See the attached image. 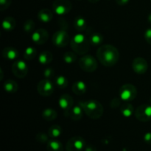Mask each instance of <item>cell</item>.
<instances>
[{"instance_id": "cell-1", "label": "cell", "mask_w": 151, "mask_h": 151, "mask_svg": "<svg viewBox=\"0 0 151 151\" xmlns=\"http://www.w3.org/2000/svg\"><path fill=\"white\" fill-rule=\"evenodd\" d=\"M97 57L102 65L111 67L119 61V50L113 45L106 44L100 46L97 51Z\"/></svg>"}, {"instance_id": "cell-2", "label": "cell", "mask_w": 151, "mask_h": 151, "mask_svg": "<svg viewBox=\"0 0 151 151\" xmlns=\"http://www.w3.org/2000/svg\"><path fill=\"white\" fill-rule=\"evenodd\" d=\"M79 104L83 109L87 116L92 119H98L103 116V107L101 103L95 100H88L80 102Z\"/></svg>"}, {"instance_id": "cell-3", "label": "cell", "mask_w": 151, "mask_h": 151, "mask_svg": "<svg viewBox=\"0 0 151 151\" xmlns=\"http://www.w3.org/2000/svg\"><path fill=\"white\" fill-rule=\"evenodd\" d=\"M71 48L78 55H85L90 49L89 40L81 33L76 34L70 42Z\"/></svg>"}, {"instance_id": "cell-4", "label": "cell", "mask_w": 151, "mask_h": 151, "mask_svg": "<svg viewBox=\"0 0 151 151\" xmlns=\"http://www.w3.org/2000/svg\"><path fill=\"white\" fill-rule=\"evenodd\" d=\"M78 65L83 71L86 72H93L98 66L97 60L90 55L83 56L78 60Z\"/></svg>"}, {"instance_id": "cell-5", "label": "cell", "mask_w": 151, "mask_h": 151, "mask_svg": "<svg viewBox=\"0 0 151 151\" xmlns=\"http://www.w3.org/2000/svg\"><path fill=\"white\" fill-rule=\"evenodd\" d=\"M119 98L125 101H132L137 97V89L132 84H125L119 88Z\"/></svg>"}, {"instance_id": "cell-6", "label": "cell", "mask_w": 151, "mask_h": 151, "mask_svg": "<svg viewBox=\"0 0 151 151\" xmlns=\"http://www.w3.org/2000/svg\"><path fill=\"white\" fill-rule=\"evenodd\" d=\"M72 7L69 0H55L52 4L53 11L59 16L67 14L72 10Z\"/></svg>"}, {"instance_id": "cell-7", "label": "cell", "mask_w": 151, "mask_h": 151, "mask_svg": "<svg viewBox=\"0 0 151 151\" xmlns=\"http://www.w3.org/2000/svg\"><path fill=\"white\" fill-rule=\"evenodd\" d=\"M135 117L142 122H148L151 119V105L142 104L137 107L134 112Z\"/></svg>"}, {"instance_id": "cell-8", "label": "cell", "mask_w": 151, "mask_h": 151, "mask_svg": "<svg viewBox=\"0 0 151 151\" xmlns=\"http://www.w3.org/2000/svg\"><path fill=\"white\" fill-rule=\"evenodd\" d=\"M70 41L69 34L63 29L58 30L54 33L52 36V43L57 47H65Z\"/></svg>"}, {"instance_id": "cell-9", "label": "cell", "mask_w": 151, "mask_h": 151, "mask_svg": "<svg viewBox=\"0 0 151 151\" xmlns=\"http://www.w3.org/2000/svg\"><path fill=\"white\" fill-rule=\"evenodd\" d=\"M11 70L13 75L18 78H25L27 75L28 66L24 61L19 60L15 61L11 66Z\"/></svg>"}, {"instance_id": "cell-10", "label": "cell", "mask_w": 151, "mask_h": 151, "mask_svg": "<svg viewBox=\"0 0 151 151\" xmlns=\"http://www.w3.org/2000/svg\"><path fill=\"white\" fill-rule=\"evenodd\" d=\"M86 142L81 137H73L68 140L66 145V151H81L85 147Z\"/></svg>"}, {"instance_id": "cell-11", "label": "cell", "mask_w": 151, "mask_h": 151, "mask_svg": "<svg viewBox=\"0 0 151 151\" xmlns=\"http://www.w3.org/2000/svg\"><path fill=\"white\" fill-rule=\"evenodd\" d=\"M37 91L43 97H49L54 91V86L50 79H44L40 81L37 86Z\"/></svg>"}, {"instance_id": "cell-12", "label": "cell", "mask_w": 151, "mask_h": 151, "mask_svg": "<svg viewBox=\"0 0 151 151\" xmlns=\"http://www.w3.org/2000/svg\"><path fill=\"white\" fill-rule=\"evenodd\" d=\"M132 69L135 73L138 75H143L148 69V63L145 58L137 57L134 59L132 62Z\"/></svg>"}, {"instance_id": "cell-13", "label": "cell", "mask_w": 151, "mask_h": 151, "mask_svg": "<svg viewBox=\"0 0 151 151\" xmlns=\"http://www.w3.org/2000/svg\"><path fill=\"white\" fill-rule=\"evenodd\" d=\"M31 38H32V41L35 44L41 45V44H45L48 41L49 32L45 29L39 28V29H36V30L32 32Z\"/></svg>"}, {"instance_id": "cell-14", "label": "cell", "mask_w": 151, "mask_h": 151, "mask_svg": "<svg viewBox=\"0 0 151 151\" xmlns=\"http://www.w3.org/2000/svg\"><path fill=\"white\" fill-rule=\"evenodd\" d=\"M83 109L80 104L73 106L69 110L64 111V115L66 117L70 118L74 121H78L82 119L83 116Z\"/></svg>"}, {"instance_id": "cell-15", "label": "cell", "mask_w": 151, "mask_h": 151, "mask_svg": "<svg viewBox=\"0 0 151 151\" xmlns=\"http://www.w3.org/2000/svg\"><path fill=\"white\" fill-rule=\"evenodd\" d=\"M58 104L60 109L66 111L74 106V100L70 94H63L59 98Z\"/></svg>"}, {"instance_id": "cell-16", "label": "cell", "mask_w": 151, "mask_h": 151, "mask_svg": "<svg viewBox=\"0 0 151 151\" xmlns=\"http://www.w3.org/2000/svg\"><path fill=\"white\" fill-rule=\"evenodd\" d=\"M2 56L7 60H15L19 57V52L12 47H7L2 50Z\"/></svg>"}, {"instance_id": "cell-17", "label": "cell", "mask_w": 151, "mask_h": 151, "mask_svg": "<svg viewBox=\"0 0 151 151\" xmlns=\"http://www.w3.org/2000/svg\"><path fill=\"white\" fill-rule=\"evenodd\" d=\"M38 19L44 23H48L53 19V13L50 9L44 8L40 10L38 13Z\"/></svg>"}, {"instance_id": "cell-18", "label": "cell", "mask_w": 151, "mask_h": 151, "mask_svg": "<svg viewBox=\"0 0 151 151\" xmlns=\"http://www.w3.org/2000/svg\"><path fill=\"white\" fill-rule=\"evenodd\" d=\"M72 91L77 95H82L86 91V85L83 81H78L74 83L72 85Z\"/></svg>"}, {"instance_id": "cell-19", "label": "cell", "mask_w": 151, "mask_h": 151, "mask_svg": "<svg viewBox=\"0 0 151 151\" xmlns=\"http://www.w3.org/2000/svg\"><path fill=\"white\" fill-rule=\"evenodd\" d=\"M4 89L8 94H14L19 89V85L13 80H7L4 83Z\"/></svg>"}, {"instance_id": "cell-20", "label": "cell", "mask_w": 151, "mask_h": 151, "mask_svg": "<svg viewBox=\"0 0 151 151\" xmlns=\"http://www.w3.org/2000/svg\"><path fill=\"white\" fill-rule=\"evenodd\" d=\"M47 151H63V146L58 140H49L47 143Z\"/></svg>"}, {"instance_id": "cell-21", "label": "cell", "mask_w": 151, "mask_h": 151, "mask_svg": "<svg viewBox=\"0 0 151 151\" xmlns=\"http://www.w3.org/2000/svg\"><path fill=\"white\" fill-rule=\"evenodd\" d=\"M53 59V55L52 54L51 52L47 51H43L42 52H41V54L39 55V57H38V61L41 64L46 65L49 64V63H51V61Z\"/></svg>"}, {"instance_id": "cell-22", "label": "cell", "mask_w": 151, "mask_h": 151, "mask_svg": "<svg viewBox=\"0 0 151 151\" xmlns=\"http://www.w3.org/2000/svg\"><path fill=\"white\" fill-rule=\"evenodd\" d=\"M16 22L13 17L7 16L2 21V28L6 31H11L16 27Z\"/></svg>"}, {"instance_id": "cell-23", "label": "cell", "mask_w": 151, "mask_h": 151, "mask_svg": "<svg viewBox=\"0 0 151 151\" xmlns=\"http://www.w3.org/2000/svg\"><path fill=\"white\" fill-rule=\"evenodd\" d=\"M74 27L79 32L84 31L87 27L86 21L82 16H78L74 21Z\"/></svg>"}, {"instance_id": "cell-24", "label": "cell", "mask_w": 151, "mask_h": 151, "mask_svg": "<svg viewBox=\"0 0 151 151\" xmlns=\"http://www.w3.org/2000/svg\"><path fill=\"white\" fill-rule=\"evenodd\" d=\"M120 112L122 116H125V117H130V116H132L135 111H134V106L131 103H127L121 106Z\"/></svg>"}, {"instance_id": "cell-25", "label": "cell", "mask_w": 151, "mask_h": 151, "mask_svg": "<svg viewBox=\"0 0 151 151\" xmlns=\"http://www.w3.org/2000/svg\"><path fill=\"white\" fill-rule=\"evenodd\" d=\"M58 113L55 109H46L42 111V117L47 121H52L57 118Z\"/></svg>"}, {"instance_id": "cell-26", "label": "cell", "mask_w": 151, "mask_h": 151, "mask_svg": "<svg viewBox=\"0 0 151 151\" xmlns=\"http://www.w3.org/2000/svg\"><path fill=\"white\" fill-rule=\"evenodd\" d=\"M88 40H89L90 44L91 46L97 47V46H100L103 43V36L102 35V34L95 32V33H93L90 35Z\"/></svg>"}, {"instance_id": "cell-27", "label": "cell", "mask_w": 151, "mask_h": 151, "mask_svg": "<svg viewBox=\"0 0 151 151\" xmlns=\"http://www.w3.org/2000/svg\"><path fill=\"white\" fill-rule=\"evenodd\" d=\"M62 128L58 125H53L49 128L48 135L50 138L56 139L61 135Z\"/></svg>"}, {"instance_id": "cell-28", "label": "cell", "mask_w": 151, "mask_h": 151, "mask_svg": "<svg viewBox=\"0 0 151 151\" xmlns=\"http://www.w3.org/2000/svg\"><path fill=\"white\" fill-rule=\"evenodd\" d=\"M37 50L32 47H29L25 50L24 53V58L27 60H32L36 57Z\"/></svg>"}, {"instance_id": "cell-29", "label": "cell", "mask_w": 151, "mask_h": 151, "mask_svg": "<svg viewBox=\"0 0 151 151\" xmlns=\"http://www.w3.org/2000/svg\"><path fill=\"white\" fill-rule=\"evenodd\" d=\"M55 83L56 86L58 87L59 88H62V89L66 88L69 84L67 78L63 75H59V76L56 77Z\"/></svg>"}, {"instance_id": "cell-30", "label": "cell", "mask_w": 151, "mask_h": 151, "mask_svg": "<svg viewBox=\"0 0 151 151\" xmlns=\"http://www.w3.org/2000/svg\"><path fill=\"white\" fill-rule=\"evenodd\" d=\"M76 60L77 53H75L74 51H68L63 55V60H64L65 63H68V64H72V63H75Z\"/></svg>"}, {"instance_id": "cell-31", "label": "cell", "mask_w": 151, "mask_h": 151, "mask_svg": "<svg viewBox=\"0 0 151 151\" xmlns=\"http://www.w3.org/2000/svg\"><path fill=\"white\" fill-rule=\"evenodd\" d=\"M35 24L32 19H28L23 24V29L24 32L27 34L32 33L35 29Z\"/></svg>"}, {"instance_id": "cell-32", "label": "cell", "mask_w": 151, "mask_h": 151, "mask_svg": "<svg viewBox=\"0 0 151 151\" xmlns=\"http://www.w3.org/2000/svg\"><path fill=\"white\" fill-rule=\"evenodd\" d=\"M48 136L45 133H38L35 137V139L40 143H47L49 142Z\"/></svg>"}, {"instance_id": "cell-33", "label": "cell", "mask_w": 151, "mask_h": 151, "mask_svg": "<svg viewBox=\"0 0 151 151\" xmlns=\"http://www.w3.org/2000/svg\"><path fill=\"white\" fill-rule=\"evenodd\" d=\"M12 0H0V10L4 11L10 6Z\"/></svg>"}, {"instance_id": "cell-34", "label": "cell", "mask_w": 151, "mask_h": 151, "mask_svg": "<svg viewBox=\"0 0 151 151\" xmlns=\"http://www.w3.org/2000/svg\"><path fill=\"white\" fill-rule=\"evenodd\" d=\"M55 75V71L52 68H47L44 71V76L46 79H50L52 78Z\"/></svg>"}, {"instance_id": "cell-35", "label": "cell", "mask_w": 151, "mask_h": 151, "mask_svg": "<svg viewBox=\"0 0 151 151\" xmlns=\"http://www.w3.org/2000/svg\"><path fill=\"white\" fill-rule=\"evenodd\" d=\"M144 37L145 41L151 45V27L146 29L144 34Z\"/></svg>"}, {"instance_id": "cell-36", "label": "cell", "mask_w": 151, "mask_h": 151, "mask_svg": "<svg viewBox=\"0 0 151 151\" xmlns=\"http://www.w3.org/2000/svg\"><path fill=\"white\" fill-rule=\"evenodd\" d=\"M144 140L146 143L151 145V133L148 132L145 134Z\"/></svg>"}, {"instance_id": "cell-37", "label": "cell", "mask_w": 151, "mask_h": 151, "mask_svg": "<svg viewBox=\"0 0 151 151\" xmlns=\"http://www.w3.org/2000/svg\"><path fill=\"white\" fill-rule=\"evenodd\" d=\"M115 1H116V4H118L119 5L123 6L128 4L130 0H115Z\"/></svg>"}, {"instance_id": "cell-38", "label": "cell", "mask_w": 151, "mask_h": 151, "mask_svg": "<svg viewBox=\"0 0 151 151\" xmlns=\"http://www.w3.org/2000/svg\"><path fill=\"white\" fill-rule=\"evenodd\" d=\"M85 151H97V149L94 145H87L85 147Z\"/></svg>"}, {"instance_id": "cell-39", "label": "cell", "mask_w": 151, "mask_h": 151, "mask_svg": "<svg viewBox=\"0 0 151 151\" xmlns=\"http://www.w3.org/2000/svg\"><path fill=\"white\" fill-rule=\"evenodd\" d=\"M147 21H148L149 24L151 25V13L148 15V17H147Z\"/></svg>"}, {"instance_id": "cell-40", "label": "cell", "mask_w": 151, "mask_h": 151, "mask_svg": "<svg viewBox=\"0 0 151 151\" xmlns=\"http://www.w3.org/2000/svg\"><path fill=\"white\" fill-rule=\"evenodd\" d=\"M100 1V0H88V1L91 3H92V4H94V3H97L98 2V1Z\"/></svg>"}, {"instance_id": "cell-41", "label": "cell", "mask_w": 151, "mask_h": 151, "mask_svg": "<svg viewBox=\"0 0 151 151\" xmlns=\"http://www.w3.org/2000/svg\"><path fill=\"white\" fill-rule=\"evenodd\" d=\"M150 1H151V0H150Z\"/></svg>"}]
</instances>
